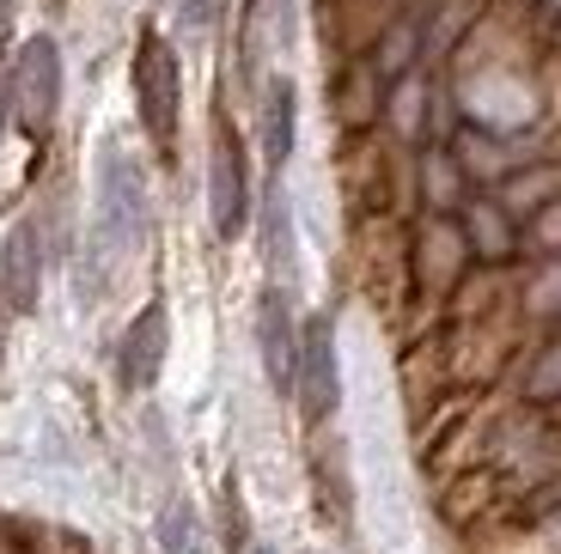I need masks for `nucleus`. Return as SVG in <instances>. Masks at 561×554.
I'll return each mask as SVG.
<instances>
[{
    "instance_id": "nucleus-16",
    "label": "nucleus",
    "mask_w": 561,
    "mask_h": 554,
    "mask_svg": "<svg viewBox=\"0 0 561 554\" xmlns=\"http://www.w3.org/2000/svg\"><path fill=\"white\" fill-rule=\"evenodd\" d=\"M427 177H434V195H439V201H446V195H451V183H458V177H451V165H446V159H434V165H427Z\"/></svg>"
},
{
    "instance_id": "nucleus-14",
    "label": "nucleus",
    "mask_w": 561,
    "mask_h": 554,
    "mask_svg": "<svg viewBox=\"0 0 561 554\" xmlns=\"http://www.w3.org/2000/svg\"><path fill=\"white\" fill-rule=\"evenodd\" d=\"M159 542H165V554H190V506H171L159 518Z\"/></svg>"
},
{
    "instance_id": "nucleus-15",
    "label": "nucleus",
    "mask_w": 561,
    "mask_h": 554,
    "mask_svg": "<svg viewBox=\"0 0 561 554\" xmlns=\"http://www.w3.org/2000/svg\"><path fill=\"white\" fill-rule=\"evenodd\" d=\"M208 19H214V0H183V25L190 31H208Z\"/></svg>"
},
{
    "instance_id": "nucleus-18",
    "label": "nucleus",
    "mask_w": 561,
    "mask_h": 554,
    "mask_svg": "<svg viewBox=\"0 0 561 554\" xmlns=\"http://www.w3.org/2000/svg\"><path fill=\"white\" fill-rule=\"evenodd\" d=\"M543 244H561V208L543 213Z\"/></svg>"
},
{
    "instance_id": "nucleus-11",
    "label": "nucleus",
    "mask_w": 561,
    "mask_h": 554,
    "mask_svg": "<svg viewBox=\"0 0 561 554\" xmlns=\"http://www.w3.org/2000/svg\"><path fill=\"white\" fill-rule=\"evenodd\" d=\"M263 244H268V268L287 275L294 268V226H287V195L280 189L263 195Z\"/></svg>"
},
{
    "instance_id": "nucleus-1",
    "label": "nucleus",
    "mask_w": 561,
    "mask_h": 554,
    "mask_svg": "<svg viewBox=\"0 0 561 554\" xmlns=\"http://www.w3.org/2000/svg\"><path fill=\"white\" fill-rule=\"evenodd\" d=\"M147 220H153L147 213V177H140V165L116 140H104L99 147V244L128 256L147 238Z\"/></svg>"
},
{
    "instance_id": "nucleus-9",
    "label": "nucleus",
    "mask_w": 561,
    "mask_h": 554,
    "mask_svg": "<svg viewBox=\"0 0 561 554\" xmlns=\"http://www.w3.org/2000/svg\"><path fill=\"white\" fill-rule=\"evenodd\" d=\"M294 135H299V85L268 80V92H263V159H268V171H280L294 159Z\"/></svg>"
},
{
    "instance_id": "nucleus-7",
    "label": "nucleus",
    "mask_w": 561,
    "mask_h": 554,
    "mask_svg": "<svg viewBox=\"0 0 561 554\" xmlns=\"http://www.w3.org/2000/svg\"><path fill=\"white\" fill-rule=\"evenodd\" d=\"M165 342H171V311H165V299H153V305L128 323L123 347H116V378L128 390H147L165 372Z\"/></svg>"
},
{
    "instance_id": "nucleus-10",
    "label": "nucleus",
    "mask_w": 561,
    "mask_h": 554,
    "mask_svg": "<svg viewBox=\"0 0 561 554\" xmlns=\"http://www.w3.org/2000/svg\"><path fill=\"white\" fill-rule=\"evenodd\" d=\"M463 244L477 250V256H489V263H506L519 250V238H513V220L494 201H470L463 208Z\"/></svg>"
},
{
    "instance_id": "nucleus-3",
    "label": "nucleus",
    "mask_w": 561,
    "mask_h": 554,
    "mask_svg": "<svg viewBox=\"0 0 561 554\" xmlns=\"http://www.w3.org/2000/svg\"><path fill=\"white\" fill-rule=\"evenodd\" d=\"M208 213L214 238H239L251 220V165H244V140L239 128L214 116V153H208Z\"/></svg>"
},
{
    "instance_id": "nucleus-2",
    "label": "nucleus",
    "mask_w": 561,
    "mask_h": 554,
    "mask_svg": "<svg viewBox=\"0 0 561 554\" xmlns=\"http://www.w3.org/2000/svg\"><path fill=\"white\" fill-rule=\"evenodd\" d=\"M135 111L159 153H171L178 147V116H183V73L159 31H140L135 43Z\"/></svg>"
},
{
    "instance_id": "nucleus-4",
    "label": "nucleus",
    "mask_w": 561,
    "mask_h": 554,
    "mask_svg": "<svg viewBox=\"0 0 561 554\" xmlns=\"http://www.w3.org/2000/svg\"><path fill=\"white\" fill-rule=\"evenodd\" d=\"M61 111V49L56 37H31L13 56V116L25 135H49Z\"/></svg>"
},
{
    "instance_id": "nucleus-12",
    "label": "nucleus",
    "mask_w": 561,
    "mask_h": 554,
    "mask_svg": "<svg viewBox=\"0 0 561 554\" xmlns=\"http://www.w3.org/2000/svg\"><path fill=\"white\" fill-rule=\"evenodd\" d=\"M415 49H421V19H397V25L385 31V43H379L373 73H379V80H403L409 61H415Z\"/></svg>"
},
{
    "instance_id": "nucleus-8",
    "label": "nucleus",
    "mask_w": 561,
    "mask_h": 554,
    "mask_svg": "<svg viewBox=\"0 0 561 554\" xmlns=\"http://www.w3.org/2000/svg\"><path fill=\"white\" fill-rule=\"evenodd\" d=\"M37 287H43V238H37V220H19L7 232V250H0V292H7L13 311H31Z\"/></svg>"
},
{
    "instance_id": "nucleus-13",
    "label": "nucleus",
    "mask_w": 561,
    "mask_h": 554,
    "mask_svg": "<svg viewBox=\"0 0 561 554\" xmlns=\"http://www.w3.org/2000/svg\"><path fill=\"white\" fill-rule=\"evenodd\" d=\"M525 396L531 402H561V335L537 347L531 372H525Z\"/></svg>"
},
{
    "instance_id": "nucleus-5",
    "label": "nucleus",
    "mask_w": 561,
    "mask_h": 554,
    "mask_svg": "<svg viewBox=\"0 0 561 554\" xmlns=\"http://www.w3.org/2000/svg\"><path fill=\"white\" fill-rule=\"evenodd\" d=\"M294 396L306 408V420H330L342 402V372H336V330L330 318H306L299 323V372H294Z\"/></svg>"
},
{
    "instance_id": "nucleus-17",
    "label": "nucleus",
    "mask_w": 561,
    "mask_h": 554,
    "mask_svg": "<svg viewBox=\"0 0 561 554\" xmlns=\"http://www.w3.org/2000/svg\"><path fill=\"white\" fill-rule=\"evenodd\" d=\"M7 37H13V0H0V56H7Z\"/></svg>"
},
{
    "instance_id": "nucleus-6",
    "label": "nucleus",
    "mask_w": 561,
    "mask_h": 554,
    "mask_svg": "<svg viewBox=\"0 0 561 554\" xmlns=\"http://www.w3.org/2000/svg\"><path fill=\"white\" fill-rule=\"evenodd\" d=\"M256 347H263V372L280 396H294V372H299V330H294V305L287 292L268 287L256 305Z\"/></svg>"
}]
</instances>
